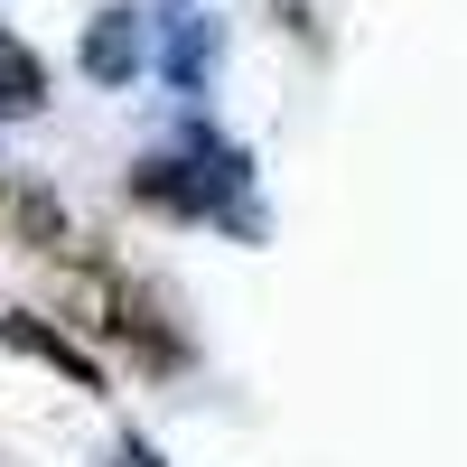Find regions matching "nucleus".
<instances>
[{"label": "nucleus", "instance_id": "f257e3e1", "mask_svg": "<svg viewBox=\"0 0 467 467\" xmlns=\"http://www.w3.org/2000/svg\"><path fill=\"white\" fill-rule=\"evenodd\" d=\"M37 94H47V66H37L10 28H0V112H28Z\"/></svg>", "mask_w": 467, "mask_h": 467}, {"label": "nucleus", "instance_id": "f03ea898", "mask_svg": "<svg viewBox=\"0 0 467 467\" xmlns=\"http://www.w3.org/2000/svg\"><path fill=\"white\" fill-rule=\"evenodd\" d=\"M0 346H19V356H47V365H66L75 383H85V374H94V365H85V356H75V346H66V337H47V327H37V318H0Z\"/></svg>", "mask_w": 467, "mask_h": 467}]
</instances>
